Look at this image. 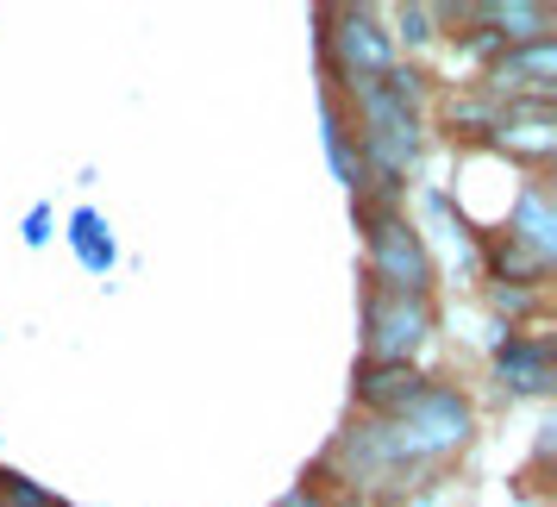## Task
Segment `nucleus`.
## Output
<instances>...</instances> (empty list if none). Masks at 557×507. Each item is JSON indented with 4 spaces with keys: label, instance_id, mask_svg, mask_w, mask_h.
Returning <instances> with one entry per match:
<instances>
[{
    "label": "nucleus",
    "instance_id": "obj_1",
    "mask_svg": "<svg viewBox=\"0 0 557 507\" xmlns=\"http://www.w3.org/2000/svg\"><path fill=\"white\" fill-rule=\"evenodd\" d=\"M470 438V401L451 395V388H426L420 401L395 413V432H388V445L395 457H438V452H457Z\"/></svg>",
    "mask_w": 557,
    "mask_h": 507
},
{
    "label": "nucleus",
    "instance_id": "obj_2",
    "mask_svg": "<svg viewBox=\"0 0 557 507\" xmlns=\"http://www.w3.org/2000/svg\"><path fill=\"white\" fill-rule=\"evenodd\" d=\"M357 88V113H363V126H370V157L382 163V176H401L413 151H420V126H413V107H401L382 82H351Z\"/></svg>",
    "mask_w": 557,
    "mask_h": 507
},
{
    "label": "nucleus",
    "instance_id": "obj_3",
    "mask_svg": "<svg viewBox=\"0 0 557 507\" xmlns=\"http://www.w3.org/2000/svg\"><path fill=\"white\" fill-rule=\"evenodd\" d=\"M370 270H376V295H420L426 301V282H432V263H426V245L413 238V226L401 220H376L370 226Z\"/></svg>",
    "mask_w": 557,
    "mask_h": 507
},
{
    "label": "nucleus",
    "instance_id": "obj_4",
    "mask_svg": "<svg viewBox=\"0 0 557 507\" xmlns=\"http://www.w3.org/2000/svg\"><path fill=\"white\" fill-rule=\"evenodd\" d=\"M363 320H370V351H376L382 363H407V351H413L432 326V313H426L420 295H370Z\"/></svg>",
    "mask_w": 557,
    "mask_h": 507
},
{
    "label": "nucleus",
    "instance_id": "obj_5",
    "mask_svg": "<svg viewBox=\"0 0 557 507\" xmlns=\"http://www.w3.org/2000/svg\"><path fill=\"white\" fill-rule=\"evenodd\" d=\"M338 51H345V63H351V76L376 82L388 76V63H395V45H388V32H376V13L370 7H351V13H338Z\"/></svg>",
    "mask_w": 557,
    "mask_h": 507
},
{
    "label": "nucleus",
    "instance_id": "obj_6",
    "mask_svg": "<svg viewBox=\"0 0 557 507\" xmlns=\"http://www.w3.org/2000/svg\"><path fill=\"white\" fill-rule=\"evenodd\" d=\"M357 395H363V407H376V413H407V407L426 395V376L413 363H370L357 376Z\"/></svg>",
    "mask_w": 557,
    "mask_h": 507
},
{
    "label": "nucleus",
    "instance_id": "obj_7",
    "mask_svg": "<svg viewBox=\"0 0 557 507\" xmlns=\"http://www.w3.org/2000/svg\"><path fill=\"white\" fill-rule=\"evenodd\" d=\"M495 370H502V382L520 388V395H545V388H552V351H545L539 338H507L502 351H495Z\"/></svg>",
    "mask_w": 557,
    "mask_h": 507
},
{
    "label": "nucleus",
    "instance_id": "obj_8",
    "mask_svg": "<svg viewBox=\"0 0 557 507\" xmlns=\"http://www.w3.org/2000/svg\"><path fill=\"white\" fill-rule=\"evenodd\" d=\"M552 76H557V45L552 38H532V45H520V51H507L502 57V70H495V82L502 88H552Z\"/></svg>",
    "mask_w": 557,
    "mask_h": 507
},
{
    "label": "nucleus",
    "instance_id": "obj_9",
    "mask_svg": "<svg viewBox=\"0 0 557 507\" xmlns=\"http://www.w3.org/2000/svg\"><path fill=\"white\" fill-rule=\"evenodd\" d=\"M513 232L532 245V257H552L557 238H552V213H545L539 195H520V207H513Z\"/></svg>",
    "mask_w": 557,
    "mask_h": 507
},
{
    "label": "nucleus",
    "instance_id": "obj_10",
    "mask_svg": "<svg viewBox=\"0 0 557 507\" xmlns=\"http://www.w3.org/2000/svg\"><path fill=\"white\" fill-rule=\"evenodd\" d=\"M476 20H488V26H507V38H513V45L545 38V13H539V7H520V0H513V7H482Z\"/></svg>",
    "mask_w": 557,
    "mask_h": 507
},
{
    "label": "nucleus",
    "instance_id": "obj_11",
    "mask_svg": "<svg viewBox=\"0 0 557 507\" xmlns=\"http://www.w3.org/2000/svg\"><path fill=\"white\" fill-rule=\"evenodd\" d=\"M70 238H76V251H82V263H88V270H107V263H113V238L101 232V220H95L88 207L70 220Z\"/></svg>",
    "mask_w": 557,
    "mask_h": 507
},
{
    "label": "nucleus",
    "instance_id": "obj_12",
    "mask_svg": "<svg viewBox=\"0 0 557 507\" xmlns=\"http://www.w3.org/2000/svg\"><path fill=\"white\" fill-rule=\"evenodd\" d=\"M320 120H326V157H332V170H338V182H345V188H357V157H351V145H345V120H338V107H326Z\"/></svg>",
    "mask_w": 557,
    "mask_h": 507
},
{
    "label": "nucleus",
    "instance_id": "obj_13",
    "mask_svg": "<svg viewBox=\"0 0 557 507\" xmlns=\"http://www.w3.org/2000/svg\"><path fill=\"white\" fill-rule=\"evenodd\" d=\"M7 502H20V507H57L51 495H38L26 477H7Z\"/></svg>",
    "mask_w": 557,
    "mask_h": 507
},
{
    "label": "nucleus",
    "instance_id": "obj_14",
    "mask_svg": "<svg viewBox=\"0 0 557 507\" xmlns=\"http://www.w3.org/2000/svg\"><path fill=\"white\" fill-rule=\"evenodd\" d=\"M432 13H426V7H407V13H401V32H407V45H426V38H432Z\"/></svg>",
    "mask_w": 557,
    "mask_h": 507
},
{
    "label": "nucleus",
    "instance_id": "obj_15",
    "mask_svg": "<svg viewBox=\"0 0 557 507\" xmlns=\"http://www.w3.org/2000/svg\"><path fill=\"white\" fill-rule=\"evenodd\" d=\"M545 120H532V126H513V145H520V151H545V145H552V138H545Z\"/></svg>",
    "mask_w": 557,
    "mask_h": 507
},
{
    "label": "nucleus",
    "instance_id": "obj_16",
    "mask_svg": "<svg viewBox=\"0 0 557 507\" xmlns=\"http://www.w3.org/2000/svg\"><path fill=\"white\" fill-rule=\"evenodd\" d=\"M45 226H51V213L38 207V213H32V220H26V238H32V245H45V238H51V232H45Z\"/></svg>",
    "mask_w": 557,
    "mask_h": 507
},
{
    "label": "nucleus",
    "instance_id": "obj_17",
    "mask_svg": "<svg viewBox=\"0 0 557 507\" xmlns=\"http://www.w3.org/2000/svg\"><path fill=\"white\" fill-rule=\"evenodd\" d=\"M276 507H326V502H320V495H307V489H295V495H282Z\"/></svg>",
    "mask_w": 557,
    "mask_h": 507
}]
</instances>
